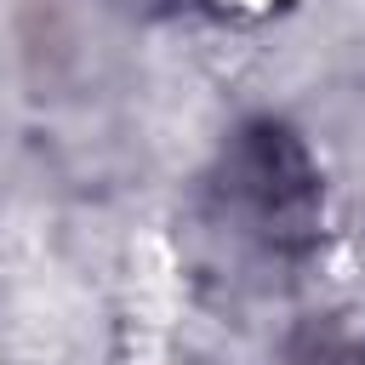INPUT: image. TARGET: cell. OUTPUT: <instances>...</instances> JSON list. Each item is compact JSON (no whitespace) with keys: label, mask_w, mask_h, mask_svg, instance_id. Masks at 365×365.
Instances as JSON below:
<instances>
[{"label":"cell","mask_w":365,"mask_h":365,"mask_svg":"<svg viewBox=\"0 0 365 365\" xmlns=\"http://www.w3.org/2000/svg\"><path fill=\"white\" fill-rule=\"evenodd\" d=\"M228 200H240V205L251 211V222L274 234V245H285L291 234L308 228L314 171H308L302 148L291 143V131H279V125H251V131L234 143Z\"/></svg>","instance_id":"cell-1"}]
</instances>
